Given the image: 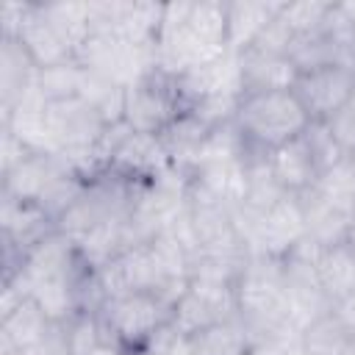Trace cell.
I'll use <instances>...</instances> for the list:
<instances>
[{
  "mask_svg": "<svg viewBox=\"0 0 355 355\" xmlns=\"http://www.w3.org/2000/svg\"><path fill=\"white\" fill-rule=\"evenodd\" d=\"M347 355H355V333H352V338H349V347H347Z\"/></svg>",
  "mask_w": 355,
  "mask_h": 355,
  "instance_id": "41",
  "label": "cell"
},
{
  "mask_svg": "<svg viewBox=\"0 0 355 355\" xmlns=\"http://www.w3.org/2000/svg\"><path fill=\"white\" fill-rule=\"evenodd\" d=\"M166 169H172V164L166 158L161 139L150 133H136V130H130L122 139V144L114 150L108 161V172L133 183H153Z\"/></svg>",
  "mask_w": 355,
  "mask_h": 355,
  "instance_id": "13",
  "label": "cell"
},
{
  "mask_svg": "<svg viewBox=\"0 0 355 355\" xmlns=\"http://www.w3.org/2000/svg\"><path fill=\"white\" fill-rule=\"evenodd\" d=\"M47 122H50V133L58 144V153L89 150L100 141V136L108 128V122L80 97L50 103L47 105Z\"/></svg>",
  "mask_w": 355,
  "mask_h": 355,
  "instance_id": "12",
  "label": "cell"
},
{
  "mask_svg": "<svg viewBox=\"0 0 355 355\" xmlns=\"http://www.w3.org/2000/svg\"><path fill=\"white\" fill-rule=\"evenodd\" d=\"M80 78H83V67L78 61H67L58 67H47L36 72V89L44 97V103H61L69 97H78L80 92Z\"/></svg>",
  "mask_w": 355,
  "mask_h": 355,
  "instance_id": "29",
  "label": "cell"
},
{
  "mask_svg": "<svg viewBox=\"0 0 355 355\" xmlns=\"http://www.w3.org/2000/svg\"><path fill=\"white\" fill-rule=\"evenodd\" d=\"M269 161H272V172H275V180L280 183V189L294 197H302L305 191H311L322 175L311 155L305 136H297V139L286 141L283 147L272 150Z\"/></svg>",
  "mask_w": 355,
  "mask_h": 355,
  "instance_id": "18",
  "label": "cell"
},
{
  "mask_svg": "<svg viewBox=\"0 0 355 355\" xmlns=\"http://www.w3.org/2000/svg\"><path fill=\"white\" fill-rule=\"evenodd\" d=\"M355 92V78L344 67H316L297 72L291 94L302 105L311 122H330V116L349 100Z\"/></svg>",
  "mask_w": 355,
  "mask_h": 355,
  "instance_id": "10",
  "label": "cell"
},
{
  "mask_svg": "<svg viewBox=\"0 0 355 355\" xmlns=\"http://www.w3.org/2000/svg\"><path fill=\"white\" fill-rule=\"evenodd\" d=\"M211 130L214 128L205 125L194 111H186L164 133H158L172 169L183 172L189 178L194 164H197V158H200V153H202V147H205V141H208V136H211Z\"/></svg>",
  "mask_w": 355,
  "mask_h": 355,
  "instance_id": "19",
  "label": "cell"
},
{
  "mask_svg": "<svg viewBox=\"0 0 355 355\" xmlns=\"http://www.w3.org/2000/svg\"><path fill=\"white\" fill-rule=\"evenodd\" d=\"M239 78H241V94L286 92L294 86L297 67L288 61V55L244 50L239 53Z\"/></svg>",
  "mask_w": 355,
  "mask_h": 355,
  "instance_id": "17",
  "label": "cell"
},
{
  "mask_svg": "<svg viewBox=\"0 0 355 355\" xmlns=\"http://www.w3.org/2000/svg\"><path fill=\"white\" fill-rule=\"evenodd\" d=\"M233 122L250 147L266 150V153L302 136L311 125L308 114L302 111L291 89L241 94Z\"/></svg>",
  "mask_w": 355,
  "mask_h": 355,
  "instance_id": "2",
  "label": "cell"
},
{
  "mask_svg": "<svg viewBox=\"0 0 355 355\" xmlns=\"http://www.w3.org/2000/svg\"><path fill=\"white\" fill-rule=\"evenodd\" d=\"M300 241H305L302 202L294 194H283L269 211L258 216V227L250 244V255H288Z\"/></svg>",
  "mask_w": 355,
  "mask_h": 355,
  "instance_id": "11",
  "label": "cell"
},
{
  "mask_svg": "<svg viewBox=\"0 0 355 355\" xmlns=\"http://www.w3.org/2000/svg\"><path fill=\"white\" fill-rule=\"evenodd\" d=\"M136 355H191V347H189V338L180 336L172 324H166L164 330H158V336Z\"/></svg>",
  "mask_w": 355,
  "mask_h": 355,
  "instance_id": "35",
  "label": "cell"
},
{
  "mask_svg": "<svg viewBox=\"0 0 355 355\" xmlns=\"http://www.w3.org/2000/svg\"><path fill=\"white\" fill-rule=\"evenodd\" d=\"M0 227H3V275H11L19 269L25 252L55 230V222L39 202L0 194Z\"/></svg>",
  "mask_w": 355,
  "mask_h": 355,
  "instance_id": "9",
  "label": "cell"
},
{
  "mask_svg": "<svg viewBox=\"0 0 355 355\" xmlns=\"http://www.w3.org/2000/svg\"><path fill=\"white\" fill-rule=\"evenodd\" d=\"M186 111H189V105L180 94L178 78L164 72L161 67H153L133 86H128V92H125V116L122 119L136 133L158 136Z\"/></svg>",
  "mask_w": 355,
  "mask_h": 355,
  "instance_id": "4",
  "label": "cell"
},
{
  "mask_svg": "<svg viewBox=\"0 0 355 355\" xmlns=\"http://www.w3.org/2000/svg\"><path fill=\"white\" fill-rule=\"evenodd\" d=\"M233 208L227 200H222L219 194L208 191L205 186L189 180V194H186V216L197 241L200 252L208 255H239V258H250L236 219H233ZM197 252V255H200Z\"/></svg>",
  "mask_w": 355,
  "mask_h": 355,
  "instance_id": "5",
  "label": "cell"
},
{
  "mask_svg": "<svg viewBox=\"0 0 355 355\" xmlns=\"http://www.w3.org/2000/svg\"><path fill=\"white\" fill-rule=\"evenodd\" d=\"M330 3H319V0H300V3H283V22L291 28L294 36H302V33H311L319 28V22L324 19Z\"/></svg>",
  "mask_w": 355,
  "mask_h": 355,
  "instance_id": "31",
  "label": "cell"
},
{
  "mask_svg": "<svg viewBox=\"0 0 355 355\" xmlns=\"http://www.w3.org/2000/svg\"><path fill=\"white\" fill-rule=\"evenodd\" d=\"M352 330L333 313L327 311L324 316L313 319L308 327L300 330V344L308 355H347Z\"/></svg>",
  "mask_w": 355,
  "mask_h": 355,
  "instance_id": "26",
  "label": "cell"
},
{
  "mask_svg": "<svg viewBox=\"0 0 355 355\" xmlns=\"http://www.w3.org/2000/svg\"><path fill=\"white\" fill-rule=\"evenodd\" d=\"M313 255H316V244H311L308 239L300 241L288 255H283V291H286L291 324L297 327V333L308 327L313 319L333 311V302L327 300L319 283Z\"/></svg>",
  "mask_w": 355,
  "mask_h": 355,
  "instance_id": "7",
  "label": "cell"
},
{
  "mask_svg": "<svg viewBox=\"0 0 355 355\" xmlns=\"http://www.w3.org/2000/svg\"><path fill=\"white\" fill-rule=\"evenodd\" d=\"M103 324L114 336L122 352H141L158 330L172 322V305L164 302L153 291H130L122 297H111L97 308Z\"/></svg>",
  "mask_w": 355,
  "mask_h": 355,
  "instance_id": "3",
  "label": "cell"
},
{
  "mask_svg": "<svg viewBox=\"0 0 355 355\" xmlns=\"http://www.w3.org/2000/svg\"><path fill=\"white\" fill-rule=\"evenodd\" d=\"M313 266L333 305L355 291V247L349 241H341L333 247H316Z\"/></svg>",
  "mask_w": 355,
  "mask_h": 355,
  "instance_id": "21",
  "label": "cell"
},
{
  "mask_svg": "<svg viewBox=\"0 0 355 355\" xmlns=\"http://www.w3.org/2000/svg\"><path fill=\"white\" fill-rule=\"evenodd\" d=\"M75 61L83 69H92L125 89L147 75L153 67H158L155 47H136L111 33H89V39L78 47Z\"/></svg>",
  "mask_w": 355,
  "mask_h": 355,
  "instance_id": "6",
  "label": "cell"
},
{
  "mask_svg": "<svg viewBox=\"0 0 355 355\" xmlns=\"http://www.w3.org/2000/svg\"><path fill=\"white\" fill-rule=\"evenodd\" d=\"M72 355H122L97 311H80L67 322Z\"/></svg>",
  "mask_w": 355,
  "mask_h": 355,
  "instance_id": "25",
  "label": "cell"
},
{
  "mask_svg": "<svg viewBox=\"0 0 355 355\" xmlns=\"http://www.w3.org/2000/svg\"><path fill=\"white\" fill-rule=\"evenodd\" d=\"M239 316L236 302V286L233 283H216V280H200L191 277L180 300L172 305V327L180 336H194L216 322Z\"/></svg>",
  "mask_w": 355,
  "mask_h": 355,
  "instance_id": "8",
  "label": "cell"
},
{
  "mask_svg": "<svg viewBox=\"0 0 355 355\" xmlns=\"http://www.w3.org/2000/svg\"><path fill=\"white\" fill-rule=\"evenodd\" d=\"M47 19L55 25V31L72 44V50L78 53V47L89 39L92 33V14H89V3H72V0H55V3H42Z\"/></svg>",
  "mask_w": 355,
  "mask_h": 355,
  "instance_id": "28",
  "label": "cell"
},
{
  "mask_svg": "<svg viewBox=\"0 0 355 355\" xmlns=\"http://www.w3.org/2000/svg\"><path fill=\"white\" fill-rule=\"evenodd\" d=\"M341 8H344V14L352 19V25H355V0H347V3H341Z\"/></svg>",
  "mask_w": 355,
  "mask_h": 355,
  "instance_id": "39",
  "label": "cell"
},
{
  "mask_svg": "<svg viewBox=\"0 0 355 355\" xmlns=\"http://www.w3.org/2000/svg\"><path fill=\"white\" fill-rule=\"evenodd\" d=\"M280 11H283V3H277V0H233V3H227V50L244 53Z\"/></svg>",
  "mask_w": 355,
  "mask_h": 355,
  "instance_id": "20",
  "label": "cell"
},
{
  "mask_svg": "<svg viewBox=\"0 0 355 355\" xmlns=\"http://www.w3.org/2000/svg\"><path fill=\"white\" fill-rule=\"evenodd\" d=\"M39 67L19 44V39L0 36V119L8 116L17 103L33 89Z\"/></svg>",
  "mask_w": 355,
  "mask_h": 355,
  "instance_id": "16",
  "label": "cell"
},
{
  "mask_svg": "<svg viewBox=\"0 0 355 355\" xmlns=\"http://www.w3.org/2000/svg\"><path fill=\"white\" fill-rule=\"evenodd\" d=\"M0 355H25L22 349H14V347H0Z\"/></svg>",
  "mask_w": 355,
  "mask_h": 355,
  "instance_id": "40",
  "label": "cell"
},
{
  "mask_svg": "<svg viewBox=\"0 0 355 355\" xmlns=\"http://www.w3.org/2000/svg\"><path fill=\"white\" fill-rule=\"evenodd\" d=\"M313 189L327 200L355 211V155H344L338 164L324 169Z\"/></svg>",
  "mask_w": 355,
  "mask_h": 355,
  "instance_id": "30",
  "label": "cell"
},
{
  "mask_svg": "<svg viewBox=\"0 0 355 355\" xmlns=\"http://www.w3.org/2000/svg\"><path fill=\"white\" fill-rule=\"evenodd\" d=\"M31 155H33V150H31L25 141H19L8 128L0 125V178L11 175V172H14L19 164H25Z\"/></svg>",
  "mask_w": 355,
  "mask_h": 355,
  "instance_id": "34",
  "label": "cell"
},
{
  "mask_svg": "<svg viewBox=\"0 0 355 355\" xmlns=\"http://www.w3.org/2000/svg\"><path fill=\"white\" fill-rule=\"evenodd\" d=\"M191 355H250L252 336L239 316L216 322L194 336H189Z\"/></svg>",
  "mask_w": 355,
  "mask_h": 355,
  "instance_id": "24",
  "label": "cell"
},
{
  "mask_svg": "<svg viewBox=\"0 0 355 355\" xmlns=\"http://www.w3.org/2000/svg\"><path fill=\"white\" fill-rule=\"evenodd\" d=\"M125 92H128L125 86H119L92 69H83L78 97L86 100L108 125H114V122H122V116H125Z\"/></svg>",
  "mask_w": 355,
  "mask_h": 355,
  "instance_id": "27",
  "label": "cell"
},
{
  "mask_svg": "<svg viewBox=\"0 0 355 355\" xmlns=\"http://www.w3.org/2000/svg\"><path fill=\"white\" fill-rule=\"evenodd\" d=\"M22 352H25V355H72L67 322H53L50 330H47L31 349H22Z\"/></svg>",
  "mask_w": 355,
  "mask_h": 355,
  "instance_id": "36",
  "label": "cell"
},
{
  "mask_svg": "<svg viewBox=\"0 0 355 355\" xmlns=\"http://www.w3.org/2000/svg\"><path fill=\"white\" fill-rule=\"evenodd\" d=\"M333 313L355 333V291H352L349 297H344L341 302H336V305H333Z\"/></svg>",
  "mask_w": 355,
  "mask_h": 355,
  "instance_id": "38",
  "label": "cell"
},
{
  "mask_svg": "<svg viewBox=\"0 0 355 355\" xmlns=\"http://www.w3.org/2000/svg\"><path fill=\"white\" fill-rule=\"evenodd\" d=\"M302 136H305V141H308V147H311V155H313L319 172L330 169L333 164H338V161L344 158V153H341L338 141L333 139L327 122H311Z\"/></svg>",
  "mask_w": 355,
  "mask_h": 355,
  "instance_id": "32",
  "label": "cell"
},
{
  "mask_svg": "<svg viewBox=\"0 0 355 355\" xmlns=\"http://www.w3.org/2000/svg\"><path fill=\"white\" fill-rule=\"evenodd\" d=\"M333 139L338 141L344 155H355V92L349 94V100L330 116L327 122Z\"/></svg>",
  "mask_w": 355,
  "mask_h": 355,
  "instance_id": "33",
  "label": "cell"
},
{
  "mask_svg": "<svg viewBox=\"0 0 355 355\" xmlns=\"http://www.w3.org/2000/svg\"><path fill=\"white\" fill-rule=\"evenodd\" d=\"M349 244L355 247V225H352V233H349Z\"/></svg>",
  "mask_w": 355,
  "mask_h": 355,
  "instance_id": "42",
  "label": "cell"
},
{
  "mask_svg": "<svg viewBox=\"0 0 355 355\" xmlns=\"http://www.w3.org/2000/svg\"><path fill=\"white\" fill-rule=\"evenodd\" d=\"M316 33H319V42L324 47L327 64L344 67V69L352 72V67H355V25L344 14L341 3H330V8L324 14V19L319 22Z\"/></svg>",
  "mask_w": 355,
  "mask_h": 355,
  "instance_id": "23",
  "label": "cell"
},
{
  "mask_svg": "<svg viewBox=\"0 0 355 355\" xmlns=\"http://www.w3.org/2000/svg\"><path fill=\"white\" fill-rule=\"evenodd\" d=\"M50 324H53V319L31 297L22 305H17L11 313L0 316V347L31 349L50 330Z\"/></svg>",
  "mask_w": 355,
  "mask_h": 355,
  "instance_id": "22",
  "label": "cell"
},
{
  "mask_svg": "<svg viewBox=\"0 0 355 355\" xmlns=\"http://www.w3.org/2000/svg\"><path fill=\"white\" fill-rule=\"evenodd\" d=\"M250 355H308L300 344V336L294 338H266V341H252Z\"/></svg>",
  "mask_w": 355,
  "mask_h": 355,
  "instance_id": "37",
  "label": "cell"
},
{
  "mask_svg": "<svg viewBox=\"0 0 355 355\" xmlns=\"http://www.w3.org/2000/svg\"><path fill=\"white\" fill-rule=\"evenodd\" d=\"M302 202V216H305V239L316 247H333L341 241H349L352 225H355V211L344 208L316 189L305 191L300 197Z\"/></svg>",
  "mask_w": 355,
  "mask_h": 355,
  "instance_id": "15",
  "label": "cell"
},
{
  "mask_svg": "<svg viewBox=\"0 0 355 355\" xmlns=\"http://www.w3.org/2000/svg\"><path fill=\"white\" fill-rule=\"evenodd\" d=\"M17 39H19V44L28 50V55L33 58V64H36L39 69L75 61L72 44H69V42L55 31V25L47 19L42 3H28Z\"/></svg>",
  "mask_w": 355,
  "mask_h": 355,
  "instance_id": "14",
  "label": "cell"
},
{
  "mask_svg": "<svg viewBox=\"0 0 355 355\" xmlns=\"http://www.w3.org/2000/svg\"><path fill=\"white\" fill-rule=\"evenodd\" d=\"M352 78H355V67H352Z\"/></svg>",
  "mask_w": 355,
  "mask_h": 355,
  "instance_id": "43",
  "label": "cell"
},
{
  "mask_svg": "<svg viewBox=\"0 0 355 355\" xmlns=\"http://www.w3.org/2000/svg\"><path fill=\"white\" fill-rule=\"evenodd\" d=\"M236 302L239 319L250 330L252 341L300 336L291 324L283 291V258L250 255L236 280Z\"/></svg>",
  "mask_w": 355,
  "mask_h": 355,
  "instance_id": "1",
  "label": "cell"
}]
</instances>
